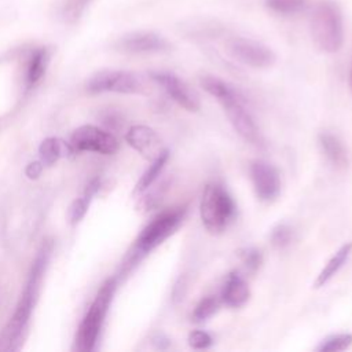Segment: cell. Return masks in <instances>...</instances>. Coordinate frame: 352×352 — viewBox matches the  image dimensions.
Masks as SVG:
<instances>
[{
	"label": "cell",
	"instance_id": "obj_20",
	"mask_svg": "<svg viewBox=\"0 0 352 352\" xmlns=\"http://www.w3.org/2000/svg\"><path fill=\"white\" fill-rule=\"evenodd\" d=\"M48 60H50V54L45 48H40L32 54L28 63V69H26V84L29 87L38 82L40 78L44 76Z\"/></svg>",
	"mask_w": 352,
	"mask_h": 352
},
{
	"label": "cell",
	"instance_id": "obj_16",
	"mask_svg": "<svg viewBox=\"0 0 352 352\" xmlns=\"http://www.w3.org/2000/svg\"><path fill=\"white\" fill-rule=\"evenodd\" d=\"M74 150L70 143L59 139V138H47L41 142L38 147L40 161L43 165L51 166L54 165L59 158L67 157L69 154H73Z\"/></svg>",
	"mask_w": 352,
	"mask_h": 352
},
{
	"label": "cell",
	"instance_id": "obj_11",
	"mask_svg": "<svg viewBox=\"0 0 352 352\" xmlns=\"http://www.w3.org/2000/svg\"><path fill=\"white\" fill-rule=\"evenodd\" d=\"M250 179L257 198L263 202H272L280 192V175L278 169L267 161L254 160L249 166Z\"/></svg>",
	"mask_w": 352,
	"mask_h": 352
},
{
	"label": "cell",
	"instance_id": "obj_18",
	"mask_svg": "<svg viewBox=\"0 0 352 352\" xmlns=\"http://www.w3.org/2000/svg\"><path fill=\"white\" fill-rule=\"evenodd\" d=\"M168 160H169V150L164 148L154 160H151V164L144 170V173L140 176L139 182L136 183L135 192H142V191L147 190L157 180V177L161 175V172L165 168Z\"/></svg>",
	"mask_w": 352,
	"mask_h": 352
},
{
	"label": "cell",
	"instance_id": "obj_23",
	"mask_svg": "<svg viewBox=\"0 0 352 352\" xmlns=\"http://www.w3.org/2000/svg\"><path fill=\"white\" fill-rule=\"evenodd\" d=\"M352 345V334L351 333H338L324 338L318 346L319 352H338L345 351Z\"/></svg>",
	"mask_w": 352,
	"mask_h": 352
},
{
	"label": "cell",
	"instance_id": "obj_2",
	"mask_svg": "<svg viewBox=\"0 0 352 352\" xmlns=\"http://www.w3.org/2000/svg\"><path fill=\"white\" fill-rule=\"evenodd\" d=\"M202 88L221 104L230 124L245 142L256 147L264 144L261 132L246 107L245 99L236 89L216 76H206L202 81Z\"/></svg>",
	"mask_w": 352,
	"mask_h": 352
},
{
	"label": "cell",
	"instance_id": "obj_13",
	"mask_svg": "<svg viewBox=\"0 0 352 352\" xmlns=\"http://www.w3.org/2000/svg\"><path fill=\"white\" fill-rule=\"evenodd\" d=\"M125 139L131 147L147 160H154L162 150V143L154 129L147 125H133L128 129Z\"/></svg>",
	"mask_w": 352,
	"mask_h": 352
},
{
	"label": "cell",
	"instance_id": "obj_25",
	"mask_svg": "<svg viewBox=\"0 0 352 352\" xmlns=\"http://www.w3.org/2000/svg\"><path fill=\"white\" fill-rule=\"evenodd\" d=\"M292 238H293V231L285 223L275 226L272 228L271 236H270L272 246H275L276 249H285L286 246H289L292 242Z\"/></svg>",
	"mask_w": 352,
	"mask_h": 352
},
{
	"label": "cell",
	"instance_id": "obj_7",
	"mask_svg": "<svg viewBox=\"0 0 352 352\" xmlns=\"http://www.w3.org/2000/svg\"><path fill=\"white\" fill-rule=\"evenodd\" d=\"M226 48L234 59L254 69L270 67L276 59L270 47L248 37H232L227 41Z\"/></svg>",
	"mask_w": 352,
	"mask_h": 352
},
{
	"label": "cell",
	"instance_id": "obj_27",
	"mask_svg": "<svg viewBox=\"0 0 352 352\" xmlns=\"http://www.w3.org/2000/svg\"><path fill=\"white\" fill-rule=\"evenodd\" d=\"M188 345L194 349H208L213 344L212 336L205 330H192L188 334Z\"/></svg>",
	"mask_w": 352,
	"mask_h": 352
},
{
	"label": "cell",
	"instance_id": "obj_21",
	"mask_svg": "<svg viewBox=\"0 0 352 352\" xmlns=\"http://www.w3.org/2000/svg\"><path fill=\"white\" fill-rule=\"evenodd\" d=\"M308 6V0H265V7L279 15H294Z\"/></svg>",
	"mask_w": 352,
	"mask_h": 352
},
{
	"label": "cell",
	"instance_id": "obj_17",
	"mask_svg": "<svg viewBox=\"0 0 352 352\" xmlns=\"http://www.w3.org/2000/svg\"><path fill=\"white\" fill-rule=\"evenodd\" d=\"M351 252H352V243L348 242V243H344L334 254L333 257L327 261V264L323 267V270L319 272L316 280L314 282V287H322L324 286L338 271L340 268L346 263L348 257L351 256Z\"/></svg>",
	"mask_w": 352,
	"mask_h": 352
},
{
	"label": "cell",
	"instance_id": "obj_28",
	"mask_svg": "<svg viewBox=\"0 0 352 352\" xmlns=\"http://www.w3.org/2000/svg\"><path fill=\"white\" fill-rule=\"evenodd\" d=\"M43 162L41 161H34V162H30L26 169H25V173L29 179H37L40 175H41V170H43Z\"/></svg>",
	"mask_w": 352,
	"mask_h": 352
},
{
	"label": "cell",
	"instance_id": "obj_12",
	"mask_svg": "<svg viewBox=\"0 0 352 352\" xmlns=\"http://www.w3.org/2000/svg\"><path fill=\"white\" fill-rule=\"evenodd\" d=\"M117 47L128 54H158L168 51L170 44L154 32H133L121 37Z\"/></svg>",
	"mask_w": 352,
	"mask_h": 352
},
{
	"label": "cell",
	"instance_id": "obj_24",
	"mask_svg": "<svg viewBox=\"0 0 352 352\" xmlns=\"http://www.w3.org/2000/svg\"><path fill=\"white\" fill-rule=\"evenodd\" d=\"M92 0H66L63 7H62V16L66 22L73 23L76 22L85 8L91 4Z\"/></svg>",
	"mask_w": 352,
	"mask_h": 352
},
{
	"label": "cell",
	"instance_id": "obj_3",
	"mask_svg": "<svg viewBox=\"0 0 352 352\" xmlns=\"http://www.w3.org/2000/svg\"><path fill=\"white\" fill-rule=\"evenodd\" d=\"M309 30L314 43L323 52H337L344 43V23L340 7L329 0L318 3L311 14Z\"/></svg>",
	"mask_w": 352,
	"mask_h": 352
},
{
	"label": "cell",
	"instance_id": "obj_8",
	"mask_svg": "<svg viewBox=\"0 0 352 352\" xmlns=\"http://www.w3.org/2000/svg\"><path fill=\"white\" fill-rule=\"evenodd\" d=\"M91 92H118L138 94L142 91V82L131 72L126 70H100L91 76L87 82Z\"/></svg>",
	"mask_w": 352,
	"mask_h": 352
},
{
	"label": "cell",
	"instance_id": "obj_4",
	"mask_svg": "<svg viewBox=\"0 0 352 352\" xmlns=\"http://www.w3.org/2000/svg\"><path fill=\"white\" fill-rule=\"evenodd\" d=\"M116 289L117 279L109 278L98 290V294L84 315L76 334V349L78 352H89L95 348Z\"/></svg>",
	"mask_w": 352,
	"mask_h": 352
},
{
	"label": "cell",
	"instance_id": "obj_19",
	"mask_svg": "<svg viewBox=\"0 0 352 352\" xmlns=\"http://www.w3.org/2000/svg\"><path fill=\"white\" fill-rule=\"evenodd\" d=\"M99 186H100V182L98 179H94L85 188L84 195L73 201V204L69 208V220L72 224H77L85 216L89 202L95 195V192L99 190Z\"/></svg>",
	"mask_w": 352,
	"mask_h": 352
},
{
	"label": "cell",
	"instance_id": "obj_15",
	"mask_svg": "<svg viewBox=\"0 0 352 352\" xmlns=\"http://www.w3.org/2000/svg\"><path fill=\"white\" fill-rule=\"evenodd\" d=\"M250 290L245 279L238 272H230L221 289V300L227 307L239 308L248 302Z\"/></svg>",
	"mask_w": 352,
	"mask_h": 352
},
{
	"label": "cell",
	"instance_id": "obj_5",
	"mask_svg": "<svg viewBox=\"0 0 352 352\" xmlns=\"http://www.w3.org/2000/svg\"><path fill=\"white\" fill-rule=\"evenodd\" d=\"M236 205L228 191L219 183L205 186L199 202V216L210 234H221L232 221Z\"/></svg>",
	"mask_w": 352,
	"mask_h": 352
},
{
	"label": "cell",
	"instance_id": "obj_6",
	"mask_svg": "<svg viewBox=\"0 0 352 352\" xmlns=\"http://www.w3.org/2000/svg\"><path fill=\"white\" fill-rule=\"evenodd\" d=\"M186 214V205L175 206L158 213L136 238L132 253L133 260L147 254L148 252L160 246L165 239H168L180 227Z\"/></svg>",
	"mask_w": 352,
	"mask_h": 352
},
{
	"label": "cell",
	"instance_id": "obj_1",
	"mask_svg": "<svg viewBox=\"0 0 352 352\" xmlns=\"http://www.w3.org/2000/svg\"><path fill=\"white\" fill-rule=\"evenodd\" d=\"M52 252V243L50 241L44 242L37 252V256L32 264L23 293L19 298L16 309L8 323L6 324L0 336V349L1 351H18L25 337L32 312L37 302L43 276L48 267V261Z\"/></svg>",
	"mask_w": 352,
	"mask_h": 352
},
{
	"label": "cell",
	"instance_id": "obj_26",
	"mask_svg": "<svg viewBox=\"0 0 352 352\" xmlns=\"http://www.w3.org/2000/svg\"><path fill=\"white\" fill-rule=\"evenodd\" d=\"M238 256L249 272H256L263 263L261 252L254 248H243L238 252Z\"/></svg>",
	"mask_w": 352,
	"mask_h": 352
},
{
	"label": "cell",
	"instance_id": "obj_10",
	"mask_svg": "<svg viewBox=\"0 0 352 352\" xmlns=\"http://www.w3.org/2000/svg\"><path fill=\"white\" fill-rule=\"evenodd\" d=\"M150 77L164 88L172 100H175L183 109L188 111H198L201 109L198 94L179 76L170 72H151Z\"/></svg>",
	"mask_w": 352,
	"mask_h": 352
},
{
	"label": "cell",
	"instance_id": "obj_14",
	"mask_svg": "<svg viewBox=\"0 0 352 352\" xmlns=\"http://www.w3.org/2000/svg\"><path fill=\"white\" fill-rule=\"evenodd\" d=\"M318 143L322 153L334 168L345 169L348 166L349 157H348L346 147L344 146L342 140L337 135L327 131L320 132L318 135Z\"/></svg>",
	"mask_w": 352,
	"mask_h": 352
},
{
	"label": "cell",
	"instance_id": "obj_9",
	"mask_svg": "<svg viewBox=\"0 0 352 352\" xmlns=\"http://www.w3.org/2000/svg\"><path fill=\"white\" fill-rule=\"evenodd\" d=\"M74 151H94L100 154H114L118 150V140L110 132L94 125L77 128L70 139Z\"/></svg>",
	"mask_w": 352,
	"mask_h": 352
},
{
	"label": "cell",
	"instance_id": "obj_30",
	"mask_svg": "<svg viewBox=\"0 0 352 352\" xmlns=\"http://www.w3.org/2000/svg\"><path fill=\"white\" fill-rule=\"evenodd\" d=\"M349 88L352 92V65H351V72H349Z\"/></svg>",
	"mask_w": 352,
	"mask_h": 352
},
{
	"label": "cell",
	"instance_id": "obj_22",
	"mask_svg": "<svg viewBox=\"0 0 352 352\" xmlns=\"http://www.w3.org/2000/svg\"><path fill=\"white\" fill-rule=\"evenodd\" d=\"M219 305H220L219 304V298L216 296L202 297L197 302V305H195V308L192 311V315H191L192 320L197 322V323L208 320L210 316H213L217 312Z\"/></svg>",
	"mask_w": 352,
	"mask_h": 352
},
{
	"label": "cell",
	"instance_id": "obj_29",
	"mask_svg": "<svg viewBox=\"0 0 352 352\" xmlns=\"http://www.w3.org/2000/svg\"><path fill=\"white\" fill-rule=\"evenodd\" d=\"M153 344H154V346H155L157 349H166V348H169V345H170V340H169L165 334L157 333V334L154 336V338H153Z\"/></svg>",
	"mask_w": 352,
	"mask_h": 352
}]
</instances>
